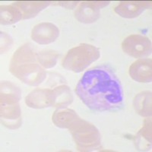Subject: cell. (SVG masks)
Listing matches in <instances>:
<instances>
[{"mask_svg": "<svg viewBox=\"0 0 152 152\" xmlns=\"http://www.w3.org/2000/svg\"><path fill=\"white\" fill-rule=\"evenodd\" d=\"M80 118L72 110L61 108L55 111L53 116V122L54 124L60 128L69 129Z\"/></svg>", "mask_w": 152, "mask_h": 152, "instance_id": "obj_12", "label": "cell"}, {"mask_svg": "<svg viewBox=\"0 0 152 152\" xmlns=\"http://www.w3.org/2000/svg\"><path fill=\"white\" fill-rule=\"evenodd\" d=\"M129 75L133 80L141 83H149L152 80L151 59L135 61L129 68Z\"/></svg>", "mask_w": 152, "mask_h": 152, "instance_id": "obj_9", "label": "cell"}, {"mask_svg": "<svg viewBox=\"0 0 152 152\" xmlns=\"http://www.w3.org/2000/svg\"><path fill=\"white\" fill-rule=\"evenodd\" d=\"M59 54L52 50H43L37 53V59L40 66L46 69H50L56 65Z\"/></svg>", "mask_w": 152, "mask_h": 152, "instance_id": "obj_18", "label": "cell"}, {"mask_svg": "<svg viewBox=\"0 0 152 152\" xmlns=\"http://www.w3.org/2000/svg\"><path fill=\"white\" fill-rule=\"evenodd\" d=\"M99 58L98 48L88 43H82L69 50L62 60V67L69 71L81 72Z\"/></svg>", "mask_w": 152, "mask_h": 152, "instance_id": "obj_4", "label": "cell"}, {"mask_svg": "<svg viewBox=\"0 0 152 152\" xmlns=\"http://www.w3.org/2000/svg\"><path fill=\"white\" fill-rule=\"evenodd\" d=\"M151 145V120L146 119L136 135V146L139 150H148Z\"/></svg>", "mask_w": 152, "mask_h": 152, "instance_id": "obj_16", "label": "cell"}, {"mask_svg": "<svg viewBox=\"0 0 152 152\" xmlns=\"http://www.w3.org/2000/svg\"><path fill=\"white\" fill-rule=\"evenodd\" d=\"M21 91L10 81L1 83V118L2 123L12 129L21 125V109L19 100Z\"/></svg>", "mask_w": 152, "mask_h": 152, "instance_id": "obj_3", "label": "cell"}, {"mask_svg": "<svg viewBox=\"0 0 152 152\" xmlns=\"http://www.w3.org/2000/svg\"><path fill=\"white\" fill-rule=\"evenodd\" d=\"M78 4L77 2H58L57 5H62V7H65L66 9H73L75 6H76Z\"/></svg>", "mask_w": 152, "mask_h": 152, "instance_id": "obj_20", "label": "cell"}, {"mask_svg": "<svg viewBox=\"0 0 152 152\" xmlns=\"http://www.w3.org/2000/svg\"><path fill=\"white\" fill-rule=\"evenodd\" d=\"M75 92L82 102L94 111H114L123 106V87L108 66H98L88 70L78 81Z\"/></svg>", "mask_w": 152, "mask_h": 152, "instance_id": "obj_1", "label": "cell"}, {"mask_svg": "<svg viewBox=\"0 0 152 152\" xmlns=\"http://www.w3.org/2000/svg\"><path fill=\"white\" fill-rule=\"evenodd\" d=\"M9 71L24 84L31 86L41 84L47 75L30 44L21 46L15 53L11 59Z\"/></svg>", "mask_w": 152, "mask_h": 152, "instance_id": "obj_2", "label": "cell"}, {"mask_svg": "<svg viewBox=\"0 0 152 152\" xmlns=\"http://www.w3.org/2000/svg\"><path fill=\"white\" fill-rule=\"evenodd\" d=\"M12 38L6 33L1 32V53H5L12 44Z\"/></svg>", "mask_w": 152, "mask_h": 152, "instance_id": "obj_19", "label": "cell"}, {"mask_svg": "<svg viewBox=\"0 0 152 152\" xmlns=\"http://www.w3.org/2000/svg\"><path fill=\"white\" fill-rule=\"evenodd\" d=\"M109 3V2H81L75 12V17L81 23H94L100 18V9L108 5Z\"/></svg>", "mask_w": 152, "mask_h": 152, "instance_id": "obj_7", "label": "cell"}, {"mask_svg": "<svg viewBox=\"0 0 152 152\" xmlns=\"http://www.w3.org/2000/svg\"><path fill=\"white\" fill-rule=\"evenodd\" d=\"M23 18L22 13L14 5H1V24H12Z\"/></svg>", "mask_w": 152, "mask_h": 152, "instance_id": "obj_17", "label": "cell"}, {"mask_svg": "<svg viewBox=\"0 0 152 152\" xmlns=\"http://www.w3.org/2000/svg\"><path fill=\"white\" fill-rule=\"evenodd\" d=\"M151 7V2H122L115 7V12L121 17L133 18Z\"/></svg>", "mask_w": 152, "mask_h": 152, "instance_id": "obj_11", "label": "cell"}, {"mask_svg": "<svg viewBox=\"0 0 152 152\" xmlns=\"http://www.w3.org/2000/svg\"><path fill=\"white\" fill-rule=\"evenodd\" d=\"M22 13L23 18H34L50 5V2H15L13 3Z\"/></svg>", "mask_w": 152, "mask_h": 152, "instance_id": "obj_13", "label": "cell"}, {"mask_svg": "<svg viewBox=\"0 0 152 152\" xmlns=\"http://www.w3.org/2000/svg\"><path fill=\"white\" fill-rule=\"evenodd\" d=\"M70 132L80 151H91L100 144V135L94 126L79 119L70 128Z\"/></svg>", "mask_w": 152, "mask_h": 152, "instance_id": "obj_5", "label": "cell"}, {"mask_svg": "<svg viewBox=\"0 0 152 152\" xmlns=\"http://www.w3.org/2000/svg\"><path fill=\"white\" fill-rule=\"evenodd\" d=\"M123 51L134 58H146L151 54V42L147 37L130 35L122 43Z\"/></svg>", "mask_w": 152, "mask_h": 152, "instance_id": "obj_6", "label": "cell"}, {"mask_svg": "<svg viewBox=\"0 0 152 152\" xmlns=\"http://www.w3.org/2000/svg\"><path fill=\"white\" fill-rule=\"evenodd\" d=\"M27 105L34 109H42L53 106V91L50 89H35L25 98Z\"/></svg>", "mask_w": 152, "mask_h": 152, "instance_id": "obj_10", "label": "cell"}, {"mask_svg": "<svg viewBox=\"0 0 152 152\" xmlns=\"http://www.w3.org/2000/svg\"><path fill=\"white\" fill-rule=\"evenodd\" d=\"M133 105L136 112L141 116H151V92L143 91L137 94Z\"/></svg>", "mask_w": 152, "mask_h": 152, "instance_id": "obj_15", "label": "cell"}, {"mask_svg": "<svg viewBox=\"0 0 152 152\" xmlns=\"http://www.w3.org/2000/svg\"><path fill=\"white\" fill-rule=\"evenodd\" d=\"M59 35V28L50 22H42L37 24L31 32V38L39 44L53 43L58 38Z\"/></svg>", "mask_w": 152, "mask_h": 152, "instance_id": "obj_8", "label": "cell"}, {"mask_svg": "<svg viewBox=\"0 0 152 152\" xmlns=\"http://www.w3.org/2000/svg\"><path fill=\"white\" fill-rule=\"evenodd\" d=\"M73 96L70 88L61 85L53 90V106L56 108H65L72 103Z\"/></svg>", "mask_w": 152, "mask_h": 152, "instance_id": "obj_14", "label": "cell"}]
</instances>
